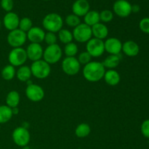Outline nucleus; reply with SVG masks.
Wrapping results in <instances>:
<instances>
[{"instance_id":"1","label":"nucleus","mask_w":149,"mask_h":149,"mask_svg":"<svg viewBox=\"0 0 149 149\" xmlns=\"http://www.w3.org/2000/svg\"><path fill=\"white\" fill-rule=\"evenodd\" d=\"M106 68L101 62L91 61L84 66L82 74L84 78L90 82H97L104 77Z\"/></svg>"},{"instance_id":"2","label":"nucleus","mask_w":149,"mask_h":149,"mask_svg":"<svg viewBox=\"0 0 149 149\" xmlns=\"http://www.w3.org/2000/svg\"><path fill=\"white\" fill-rule=\"evenodd\" d=\"M42 26L47 32L56 33L63 29V20L58 13H49L43 18Z\"/></svg>"},{"instance_id":"3","label":"nucleus","mask_w":149,"mask_h":149,"mask_svg":"<svg viewBox=\"0 0 149 149\" xmlns=\"http://www.w3.org/2000/svg\"><path fill=\"white\" fill-rule=\"evenodd\" d=\"M32 76L39 79L47 78L51 73V67L49 63L41 59L32 63L30 66Z\"/></svg>"},{"instance_id":"4","label":"nucleus","mask_w":149,"mask_h":149,"mask_svg":"<svg viewBox=\"0 0 149 149\" xmlns=\"http://www.w3.org/2000/svg\"><path fill=\"white\" fill-rule=\"evenodd\" d=\"M63 51L61 47L58 45H48L44 50L43 60L49 65L57 63L62 58Z\"/></svg>"},{"instance_id":"5","label":"nucleus","mask_w":149,"mask_h":149,"mask_svg":"<svg viewBox=\"0 0 149 149\" xmlns=\"http://www.w3.org/2000/svg\"><path fill=\"white\" fill-rule=\"evenodd\" d=\"M73 37L74 40L79 43H87L93 38L92 28L84 23H81L73 30Z\"/></svg>"},{"instance_id":"6","label":"nucleus","mask_w":149,"mask_h":149,"mask_svg":"<svg viewBox=\"0 0 149 149\" xmlns=\"http://www.w3.org/2000/svg\"><path fill=\"white\" fill-rule=\"evenodd\" d=\"M28 60L26 49L23 47L13 48L8 55V61L14 67H20L25 64Z\"/></svg>"},{"instance_id":"7","label":"nucleus","mask_w":149,"mask_h":149,"mask_svg":"<svg viewBox=\"0 0 149 149\" xmlns=\"http://www.w3.org/2000/svg\"><path fill=\"white\" fill-rule=\"evenodd\" d=\"M7 41L9 45L13 48L22 47L27 41V34L26 32L17 29L9 32Z\"/></svg>"},{"instance_id":"8","label":"nucleus","mask_w":149,"mask_h":149,"mask_svg":"<svg viewBox=\"0 0 149 149\" xmlns=\"http://www.w3.org/2000/svg\"><path fill=\"white\" fill-rule=\"evenodd\" d=\"M12 137L15 143L20 147H26L31 140L30 132L23 126L16 127L13 130Z\"/></svg>"},{"instance_id":"9","label":"nucleus","mask_w":149,"mask_h":149,"mask_svg":"<svg viewBox=\"0 0 149 149\" xmlns=\"http://www.w3.org/2000/svg\"><path fill=\"white\" fill-rule=\"evenodd\" d=\"M87 52L92 56V58L100 57L105 52L104 42L101 39L92 38L87 42L86 45Z\"/></svg>"},{"instance_id":"10","label":"nucleus","mask_w":149,"mask_h":149,"mask_svg":"<svg viewBox=\"0 0 149 149\" xmlns=\"http://www.w3.org/2000/svg\"><path fill=\"white\" fill-rule=\"evenodd\" d=\"M61 67L65 74L74 76L79 72L81 65L75 57H66L63 60Z\"/></svg>"},{"instance_id":"11","label":"nucleus","mask_w":149,"mask_h":149,"mask_svg":"<svg viewBox=\"0 0 149 149\" xmlns=\"http://www.w3.org/2000/svg\"><path fill=\"white\" fill-rule=\"evenodd\" d=\"M26 95L29 100L32 102H39L45 97V93L40 85L36 84H29L26 89Z\"/></svg>"},{"instance_id":"12","label":"nucleus","mask_w":149,"mask_h":149,"mask_svg":"<svg viewBox=\"0 0 149 149\" xmlns=\"http://www.w3.org/2000/svg\"><path fill=\"white\" fill-rule=\"evenodd\" d=\"M113 11L120 17H127L132 13V4L127 0H116L113 5Z\"/></svg>"},{"instance_id":"13","label":"nucleus","mask_w":149,"mask_h":149,"mask_svg":"<svg viewBox=\"0 0 149 149\" xmlns=\"http://www.w3.org/2000/svg\"><path fill=\"white\" fill-rule=\"evenodd\" d=\"M28 59L34 61H39L43 58L44 49L40 44L31 43L26 49Z\"/></svg>"},{"instance_id":"14","label":"nucleus","mask_w":149,"mask_h":149,"mask_svg":"<svg viewBox=\"0 0 149 149\" xmlns=\"http://www.w3.org/2000/svg\"><path fill=\"white\" fill-rule=\"evenodd\" d=\"M105 51L109 55H119L122 49V43L119 39L111 37L104 42Z\"/></svg>"},{"instance_id":"15","label":"nucleus","mask_w":149,"mask_h":149,"mask_svg":"<svg viewBox=\"0 0 149 149\" xmlns=\"http://www.w3.org/2000/svg\"><path fill=\"white\" fill-rule=\"evenodd\" d=\"M19 22H20L19 16L15 13L10 12L7 13V14L4 15L2 23L5 29L11 31L18 29Z\"/></svg>"},{"instance_id":"16","label":"nucleus","mask_w":149,"mask_h":149,"mask_svg":"<svg viewBox=\"0 0 149 149\" xmlns=\"http://www.w3.org/2000/svg\"><path fill=\"white\" fill-rule=\"evenodd\" d=\"M26 34H27V39L30 41L31 43L40 44L45 39V31L42 28L33 26L26 33Z\"/></svg>"},{"instance_id":"17","label":"nucleus","mask_w":149,"mask_h":149,"mask_svg":"<svg viewBox=\"0 0 149 149\" xmlns=\"http://www.w3.org/2000/svg\"><path fill=\"white\" fill-rule=\"evenodd\" d=\"M90 3L87 0H76L72 5L73 14L78 17H84L90 11Z\"/></svg>"},{"instance_id":"18","label":"nucleus","mask_w":149,"mask_h":149,"mask_svg":"<svg viewBox=\"0 0 149 149\" xmlns=\"http://www.w3.org/2000/svg\"><path fill=\"white\" fill-rule=\"evenodd\" d=\"M122 51L129 57H135L138 55L140 47L138 44L132 40H128L122 44Z\"/></svg>"},{"instance_id":"19","label":"nucleus","mask_w":149,"mask_h":149,"mask_svg":"<svg viewBox=\"0 0 149 149\" xmlns=\"http://www.w3.org/2000/svg\"><path fill=\"white\" fill-rule=\"evenodd\" d=\"M91 28L93 36L96 39L103 40L109 35V29L104 23H98Z\"/></svg>"},{"instance_id":"20","label":"nucleus","mask_w":149,"mask_h":149,"mask_svg":"<svg viewBox=\"0 0 149 149\" xmlns=\"http://www.w3.org/2000/svg\"><path fill=\"white\" fill-rule=\"evenodd\" d=\"M103 79L106 84L110 86L117 85L121 81L120 74L114 69H109L106 71Z\"/></svg>"},{"instance_id":"21","label":"nucleus","mask_w":149,"mask_h":149,"mask_svg":"<svg viewBox=\"0 0 149 149\" xmlns=\"http://www.w3.org/2000/svg\"><path fill=\"white\" fill-rule=\"evenodd\" d=\"M15 76L19 81H23V82H27L28 81L30 80L31 77H32L31 68L28 65H24L20 66L16 71Z\"/></svg>"},{"instance_id":"22","label":"nucleus","mask_w":149,"mask_h":149,"mask_svg":"<svg viewBox=\"0 0 149 149\" xmlns=\"http://www.w3.org/2000/svg\"><path fill=\"white\" fill-rule=\"evenodd\" d=\"M20 96L18 92L16 90H12L7 95L5 100L6 105L11 109L16 108L20 103Z\"/></svg>"},{"instance_id":"23","label":"nucleus","mask_w":149,"mask_h":149,"mask_svg":"<svg viewBox=\"0 0 149 149\" xmlns=\"http://www.w3.org/2000/svg\"><path fill=\"white\" fill-rule=\"evenodd\" d=\"M100 13L96 10H90L84 16V22L87 26L93 27L97 23H100Z\"/></svg>"},{"instance_id":"24","label":"nucleus","mask_w":149,"mask_h":149,"mask_svg":"<svg viewBox=\"0 0 149 149\" xmlns=\"http://www.w3.org/2000/svg\"><path fill=\"white\" fill-rule=\"evenodd\" d=\"M120 57L119 55H109L105 58L104 61L102 62L105 68L108 69H114L120 63Z\"/></svg>"},{"instance_id":"25","label":"nucleus","mask_w":149,"mask_h":149,"mask_svg":"<svg viewBox=\"0 0 149 149\" xmlns=\"http://www.w3.org/2000/svg\"><path fill=\"white\" fill-rule=\"evenodd\" d=\"M13 116V113L11 108L7 105L0 106V125L10 122Z\"/></svg>"},{"instance_id":"26","label":"nucleus","mask_w":149,"mask_h":149,"mask_svg":"<svg viewBox=\"0 0 149 149\" xmlns=\"http://www.w3.org/2000/svg\"><path fill=\"white\" fill-rule=\"evenodd\" d=\"M1 77L3 79L6 80V81H10V80L13 79L16 75V70L13 65H5L4 68H2L1 72Z\"/></svg>"},{"instance_id":"27","label":"nucleus","mask_w":149,"mask_h":149,"mask_svg":"<svg viewBox=\"0 0 149 149\" xmlns=\"http://www.w3.org/2000/svg\"><path fill=\"white\" fill-rule=\"evenodd\" d=\"M91 132V127L87 123H81L76 127L75 135L78 138H83L88 136Z\"/></svg>"},{"instance_id":"28","label":"nucleus","mask_w":149,"mask_h":149,"mask_svg":"<svg viewBox=\"0 0 149 149\" xmlns=\"http://www.w3.org/2000/svg\"><path fill=\"white\" fill-rule=\"evenodd\" d=\"M58 39L61 41V43L65 45L72 42L74 40L72 32L65 29H62L58 32Z\"/></svg>"},{"instance_id":"29","label":"nucleus","mask_w":149,"mask_h":149,"mask_svg":"<svg viewBox=\"0 0 149 149\" xmlns=\"http://www.w3.org/2000/svg\"><path fill=\"white\" fill-rule=\"evenodd\" d=\"M78 46L73 42L66 44L64 47V53L66 57H75V55L78 53Z\"/></svg>"},{"instance_id":"30","label":"nucleus","mask_w":149,"mask_h":149,"mask_svg":"<svg viewBox=\"0 0 149 149\" xmlns=\"http://www.w3.org/2000/svg\"><path fill=\"white\" fill-rule=\"evenodd\" d=\"M32 27H33V22L29 17H24L23 18L20 19L18 26L19 29L27 33Z\"/></svg>"},{"instance_id":"31","label":"nucleus","mask_w":149,"mask_h":149,"mask_svg":"<svg viewBox=\"0 0 149 149\" xmlns=\"http://www.w3.org/2000/svg\"><path fill=\"white\" fill-rule=\"evenodd\" d=\"M65 23H66L67 26L74 29L81 23V19L79 17L72 13L66 16L65 19Z\"/></svg>"},{"instance_id":"32","label":"nucleus","mask_w":149,"mask_h":149,"mask_svg":"<svg viewBox=\"0 0 149 149\" xmlns=\"http://www.w3.org/2000/svg\"><path fill=\"white\" fill-rule=\"evenodd\" d=\"M113 18V13L109 10H104L100 13V20L103 23H109Z\"/></svg>"},{"instance_id":"33","label":"nucleus","mask_w":149,"mask_h":149,"mask_svg":"<svg viewBox=\"0 0 149 149\" xmlns=\"http://www.w3.org/2000/svg\"><path fill=\"white\" fill-rule=\"evenodd\" d=\"M79 63H80V65H87L89 63H90L92 61V56L87 52V51H84V52H81V53L79 55L78 58Z\"/></svg>"},{"instance_id":"34","label":"nucleus","mask_w":149,"mask_h":149,"mask_svg":"<svg viewBox=\"0 0 149 149\" xmlns=\"http://www.w3.org/2000/svg\"><path fill=\"white\" fill-rule=\"evenodd\" d=\"M57 40H58V36L55 33L52 32H47L45 33V41L47 45H52L57 44Z\"/></svg>"},{"instance_id":"35","label":"nucleus","mask_w":149,"mask_h":149,"mask_svg":"<svg viewBox=\"0 0 149 149\" xmlns=\"http://www.w3.org/2000/svg\"><path fill=\"white\" fill-rule=\"evenodd\" d=\"M0 4H1V8L7 13L12 12L13 7H14L13 0H1Z\"/></svg>"},{"instance_id":"36","label":"nucleus","mask_w":149,"mask_h":149,"mask_svg":"<svg viewBox=\"0 0 149 149\" xmlns=\"http://www.w3.org/2000/svg\"><path fill=\"white\" fill-rule=\"evenodd\" d=\"M139 28L143 33L149 34V17H144L140 21Z\"/></svg>"},{"instance_id":"37","label":"nucleus","mask_w":149,"mask_h":149,"mask_svg":"<svg viewBox=\"0 0 149 149\" xmlns=\"http://www.w3.org/2000/svg\"><path fill=\"white\" fill-rule=\"evenodd\" d=\"M141 133L145 138L149 139V119L143 121L141 127Z\"/></svg>"},{"instance_id":"38","label":"nucleus","mask_w":149,"mask_h":149,"mask_svg":"<svg viewBox=\"0 0 149 149\" xmlns=\"http://www.w3.org/2000/svg\"><path fill=\"white\" fill-rule=\"evenodd\" d=\"M141 8H140V6L138 4H134L132 5V13H138L140 11Z\"/></svg>"},{"instance_id":"39","label":"nucleus","mask_w":149,"mask_h":149,"mask_svg":"<svg viewBox=\"0 0 149 149\" xmlns=\"http://www.w3.org/2000/svg\"><path fill=\"white\" fill-rule=\"evenodd\" d=\"M1 26H2V22L0 20V30H1Z\"/></svg>"},{"instance_id":"40","label":"nucleus","mask_w":149,"mask_h":149,"mask_svg":"<svg viewBox=\"0 0 149 149\" xmlns=\"http://www.w3.org/2000/svg\"><path fill=\"white\" fill-rule=\"evenodd\" d=\"M43 1H49V0H43Z\"/></svg>"},{"instance_id":"41","label":"nucleus","mask_w":149,"mask_h":149,"mask_svg":"<svg viewBox=\"0 0 149 149\" xmlns=\"http://www.w3.org/2000/svg\"><path fill=\"white\" fill-rule=\"evenodd\" d=\"M0 130H1V127H0Z\"/></svg>"}]
</instances>
